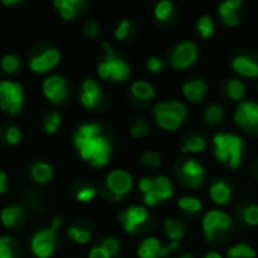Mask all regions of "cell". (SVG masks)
Returning <instances> with one entry per match:
<instances>
[{
  "label": "cell",
  "mask_w": 258,
  "mask_h": 258,
  "mask_svg": "<svg viewBox=\"0 0 258 258\" xmlns=\"http://www.w3.org/2000/svg\"><path fill=\"white\" fill-rule=\"evenodd\" d=\"M154 110H159V112H165V113H169L175 118H178L180 121H184L186 116H187V109L183 103L180 101H165V103H159Z\"/></svg>",
  "instance_id": "21"
},
{
  "label": "cell",
  "mask_w": 258,
  "mask_h": 258,
  "mask_svg": "<svg viewBox=\"0 0 258 258\" xmlns=\"http://www.w3.org/2000/svg\"><path fill=\"white\" fill-rule=\"evenodd\" d=\"M76 148L83 160L89 162L92 166H104L110 159V142L104 136H95L92 139L74 141Z\"/></svg>",
  "instance_id": "2"
},
{
  "label": "cell",
  "mask_w": 258,
  "mask_h": 258,
  "mask_svg": "<svg viewBox=\"0 0 258 258\" xmlns=\"http://www.w3.org/2000/svg\"><path fill=\"white\" fill-rule=\"evenodd\" d=\"M21 218H23V209L20 206H9L3 209L0 213V221L8 228L15 227L21 221Z\"/></svg>",
  "instance_id": "22"
},
{
  "label": "cell",
  "mask_w": 258,
  "mask_h": 258,
  "mask_svg": "<svg viewBox=\"0 0 258 258\" xmlns=\"http://www.w3.org/2000/svg\"><path fill=\"white\" fill-rule=\"evenodd\" d=\"M231 218L230 215L221 212V210H212L209 212L206 216H204V221H203V228H204V233H206V237L209 240H213V237L216 236L218 231L221 230H230L231 228Z\"/></svg>",
  "instance_id": "7"
},
{
  "label": "cell",
  "mask_w": 258,
  "mask_h": 258,
  "mask_svg": "<svg viewBox=\"0 0 258 258\" xmlns=\"http://www.w3.org/2000/svg\"><path fill=\"white\" fill-rule=\"evenodd\" d=\"M163 231L168 239L177 242L184 236V225L177 219H166L163 222Z\"/></svg>",
  "instance_id": "24"
},
{
  "label": "cell",
  "mask_w": 258,
  "mask_h": 258,
  "mask_svg": "<svg viewBox=\"0 0 258 258\" xmlns=\"http://www.w3.org/2000/svg\"><path fill=\"white\" fill-rule=\"evenodd\" d=\"M132 94L138 100H151L154 97V88L144 80H138L132 85Z\"/></svg>",
  "instance_id": "26"
},
{
  "label": "cell",
  "mask_w": 258,
  "mask_h": 258,
  "mask_svg": "<svg viewBox=\"0 0 258 258\" xmlns=\"http://www.w3.org/2000/svg\"><path fill=\"white\" fill-rule=\"evenodd\" d=\"M130 27H132L130 21H128V20H122V21L118 24L116 30H115V36H116L118 39L127 38V35H128V32H130Z\"/></svg>",
  "instance_id": "46"
},
{
  "label": "cell",
  "mask_w": 258,
  "mask_h": 258,
  "mask_svg": "<svg viewBox=\"0 0 258 258\" xmlns=\"http://www.w3.org/2000/svg\"><path fill=\"white\" fill-rule=\"evenodd\" d=\"M142 163L150 166V168H159L160 163H162V159L157 153H153V151H147L144 156H142Z\"/></svg>",
  "instance_id": "42"
},
{
  "label": "cell",
  "mask_w": 258,
  "mask_h": 258,
  "mask_svg": "<svg viewBox=\"0 0 258 258\" xmlns=\"http://www.w3.org/2000/svg\"><path fill=\"white\" fill-rule=\"evenodd\" d=\"M132 136L135 138H142V136H147L150 133V125L145 119H138L135 121V124L132 125V130H130Z\"/></svg>",
  "instance_id": "39"
},
{
  "label": "cell",
  "mask_w": 258,
  "mask_h": 258,
  "mask_svg": "<svg viewBox=\"0 0 258 258\" xmlns=\"http://www.w3.org/2000/svg\"><path fill=\"white\" fill-rule=\"evenodd\" d=\"M42 92L47 97V100H50L51 103L54 104L62 103L67 98V83L63 77L57 74L48 76L42 83Z\"/></svg>",
  "instance_id": "11"
},
{
  "label": "cell",
  "mask_w": 258,
  "mask_h": 258,
  "mask_svg": "<svg viewBox=\"0 0 258 258\" xmlns=\"http://www.w3.org/2000/svg\"><path fill=\"white\" fill-rule=\"evenodd\" d=\"M147 68L151 71V73H159L162 68H163V60L160 57H150L147 60Z\"/></svg>",
  "instance_id": "48"
},
{
  "label": "cell",
  "mask_w": 258,
  "mask_h": 258,
  "mask_svg": "<svg viewBox=\"0 0 258 258\" xmlns=\"http://www.w3.org/2000/svg\"><path fill=\"white\" fill-rule=\"evenodd\" d=\"M215 144V156L219 162L228 163L231 168H239L242 162L243 141L230 133H218L213 138Z\"/></svg>",
  "instance_id": "1"
},
{
  "label": "cell",
  "mask_w": 258,
  "mask_h": 258,
  "mask_svg": "<svg viewBox=\"0 0 258 258\" xmlns=\"http://www.w3.org/2000/svg\"><path fill=\"white\" fill-rule=\"evenodd\" d=\"M175 248H178L177 242H172L169 246H162L156 237H148L139 246L138 254H139V258H163Z\"/></svg>",
  "instance_id": "13"
},
{
  "label": "cell",
  "mask_w": 258,
  "mask_h": 258,
  "mask_svg": "<svg viewBox=\"0 0 258 258\" xmlns=\"http://www.w3.org/2000/svg\"><path fill=\"white\" fill-rule=\"evenodd\" d=\"M178 258H194L192 255H189V254H184V255H181V257H178Z\"/></svg>",
  "instance_id": "54"
},
{
  "label": "cell",
  "mask_w": 258,
  "mask_h": 258,
  "mask_svg": "<svg viewBox=\"0 0 258 258\" xmlns=\"http://www.w3.org/2000/svg\"><path fill=\"white\" fill-rule=\"evenodd\" d=\"M197 57H198L197 45L190 41H184V42L178 44L174 48V51L171 53V63H172V67L183 70V68L190 67L197 60Z\"/></svg>",
  "instance_id": "9"
},
{
  "label": "cell",
  "mask_w": 258,
  "mask_h": 258,
  "mask_svg": "<svg viewBox=\"0 0 258 258\" xmlns=\"http://www.w3.org/2000/svg\"><path fill=\"white\" fill-rule=\"evenodd\" d=\"M227 94L230 95V98L233 100H242L245 97V85L237 80V79H233L228 82L227 85Z\"/></svg>",
  "instance_id": "30"
},
{
  "label": "cell",
  "mask_w": 258,
  "mask_h": 258,
  "mask_svg": "<svg viewBox=\"0 0 258 258\" xmlns=\"http://www.w3.org/2000/svg\"><path fill=\"white\" fill-rule=\"evenodd\" d=\"M20 68V60L17 56L14 54H6L3 59H2V70L8 74H12L15 73L17 70Z\"/></svg>",
  "instance_id": "38"
},
{
  "label": "cell",
  "mask_w": 258,
  "mask_h": 258,
  "mask_svg": "<svg viewBox=\"0 0 258 258\" xmlns=\"http://www.w3.org/2000/svg\"><path fill=\"white\" fill-rule=\"evenodd\" d=\"M197 27L200 30V33L203 35V38H210L213 35V30H215V24H213V20L209 17V15H204L198 20L197 23Z\"/></svg>",
  "instance_id": "34"
},
{
  "label": "cell",
  "mask_w": 258,
  "mask_h": 258,
  "mask_svg": "<svg viewBox=\"0 0 258 258\" xmlns=\"http://www.w3.org/2000/svg\"><path fill=\"white\" fill-rule=\"evenodd\" d=\"M82 5L80 0H56L54 2V6L59 9L60 15L65 18V20H71L76 17L77 14V8Z\"/></svg>",
  "instance_id": "25"
},
{
  "label": "cell",
  "mask_w": 258,
  "mask_h": 258,
  "mask_svg": "<svg viewBox=\"0 0 258 258\" xmlns=\"http://www.w3.org/2000/svg\"><path fill=\"white\" fill-rule=\"evenodd\" d=\"M89 258H110V255H109L101 246H97V248H92V249H91Z\"/></svg>",
  "instance_id": "50"
},
{
  "label": "cell",
  "mask_w": 258,
  "mask_h": 258,
  "mask_svg": "<svg viewBox=\"0 0 258 258\" xmlns=\"http://www.w3.org/2000/svg\"><path fill=\"white\" fill-rule=\"evenodd\" d=\"M95 195H97V190H95L94 187H91V186H82V187L76 192L77 200H79V201H82V203H88V201H91Z\"/></svg>",
  "instance_id": "40"
},
{
  "label": "cell",
  "mask_w": 258,
  "mask_h": 258,
  "mask_svg": "<svg viewBox=\"0 0 258 258\" xmlns=\"http://www.w3.org/2000/svg\"><path fill=\"white\" fill-rule=\"evenodd\" d=\"M178 207L183 210V212H187V213H198L203 207L201 201H198L197 198H192V197H183L178 200Z\"/></svg>",
  "instance_id": "32"
},
{
  "label": "cell",
  "mask_w": 258,
  "mask_h": 258,
  "mask_svg": "<svg viewBox=\"0 0 258 258\" xmlns=\"http://www.w3.org/2000/svg\"><path fill=\"white\" fill-rule=\"evenodd\" d=\"M243 219L248 225H258V206H248L243 210Z\"/></svg>",
  "instance_id": "41"
},
{
  "label": "cell",
  "mask_w": 258,
  "mask_h": 258,
  "mask_svg": "<svg viewBox=\"0 0 258 258\" xmlns=\"http://www.w3.org/2000/svg\"><path fill=\"white\" fill-rule=\"evenodd\" d=\"M233 68L243 77H258V63L248 56H237L233 60Z\"/></svg>",
  "instance_id": "18"
},
{
  "label": "cell",
  "mask_w": 258,
  "mask_h": 258,
  "mask_svg": "<svg viewBox=\"0 0 258 258\" xmlns=\"http://www.w3.org/2000/svg\"><path fill=\"white\" fill-rule=\"evenodd\" d=\"M172 14V3L168 2V0H163L160 3H157L156 9H154V15L157 20L160 21H166Z\"/></svg>",
  "instance_id": "35"
},
{
  "label": "cell",
  "mask_w": 258,
  "mask_h": 258,
  "mask_svg": "<svg viewBox=\"0 0 258 258\" xmlns=\"http://www.w3.org/2000/svg\"><path fill=\"white\" fill-rule=\"evenodd\" d=\"M227 255H228V258H255V251L249 245L240 243V245L230 248Z\"/></svg>",
  "instance_id": "29"
},
{
  "label": "cell",
  "mask_w": 258,
  "mask_h": 258,
  "mask_svg": "<svg viewBox=\"0 0 258 258\" xmlns=\"http://www.w3.org/2000/svg\"><path fill=\"white\" fill-rule=\"evenodd\" d=\"M210 198H212V201L215 204H219V206L227 204L230 201V198H231L230 186L225 181H222V180L213 183L212 187H210Z\"/></svg>",
  "instance_id": "20"
},
{
  "label": "cell",
  "mask_w": 258,
  "mask_h": 258,
  "mask_svg": "<svg viewBox=\"0 0 258 258\" xmlns=\"http://www.w3.org/2000/svg\"><path fill=\"white\" fill-rule=\"evenodd\" d=\"M154 116H156L157 124L165 130H177L183 122L178 118H175L169 113H165V112H159V110H154Z\"/></svg>",
  "instance_id": "27"
},
{
  "label": "cell",
  "mask_w": 258,
  "mask_h": 258,
  "mask_svg": "<svg viewBox=\"0 0 258 258\" xmlns=\"http://www.w3.org/2000/svg\"><path fill=\"white\" fill-rule=\"evenodd\" d=\"M106 186L109 189V192L119 200L122 195L128 194L133 187V178L128 172L122 171V169H115L112 171L107 178H106Z\"/></svg>",
  "instance_id": "8"
},
{
  "label": "cell",
  "mask_w": 258,
  "mask_h": 258,
  "mask_svg": "<svg viewBox=\"0 0 258 258\" xmlns=\"http://www.w3.org/2000/svg\"><path fill=\"white\" fill-rule=\"evenodd\" d=\"M148 219V213L141 206H133L121 213V222L127 233H133L139 225H142Z\"/></svg>",
  "instance_id": "15"
},
{
  "label": "cell",
  "mask_w": 258,
  "mask_h": 258,
  "mask_svg": "<svg viewBox=\"0 0 258 258\" xmlns=\"http://www.w3.org/2000/svg\"><path fill=\"white\" fill-rule=\"evenodd\" d=\"M153 187H154V178L145 177V178H142V180L139 181V189H141V192H142L144 195L148 194Z\"/></svg>",
  "instance_id": "49"
},
{
  "label": "cell",
  "mask_w": 258,
  "mask_h": 258,
  "mask_svg": "<svg viewBox=\"0 0 258 258\" xmlns=\"http://www.w3.org/2000/svg\"><path fill=\"white\" fill-rule=\"evenodd\" d=\"M98 32H100V27H98V24L95 23V21H88L86 24H85V27H83V33L88 36V38H95L97 35H98Z\"/></svg>",
  "instance_id": "47"
},
{
  "label": "cell",
  "mask_w": 258,
  "mask_h": 258,
  "mask_svg": "<svg viewBox=\"0 0 258 258\" xmlns=\"http://www.w3.org/2000/svg\"><path fill=\"white\" fill-rule=\"evenodd\" d=\"M59 125H60V115L57 112H53L48 116H45V119H44V130H45V133L54 135L57 132Z\"/></svg>",
  "instance_id": "36"
},
{
  "label": "cell",
  "mask_w": 258,
  "mask_h": 258,
  "mask_svg": "<svg viewBox=\"0 0 258 258\" xmlns=\"http://www.w3.org/2000/svg\"><path fill=\"white\" fill-rule=\"evenodd\" d=\"M207 92V85L204 80L201 79H194L190 82H187L184 86H183V94L184 97L192 101V103H198L203 100L204 94Z\"/></svg>",
  "instance_id": "17"
},
{
  "label": "cell",
  "mask_w": 258,
  "mask_h": 258,
  "mask_svg": "<svg viewBox=\"0 0 258 258\" xmlns=\"http://www.w3.org/2000/svg\"><path fill=\"white\" fill-rule=\"evenodd\" d=\"M6 192V175L0 172V194Z\"/></svg>",
  "instance_id": "51"
},
{
  "label": "cell",
  "mask_w": 258,
  "mask_h": 258,
  "mask_svg": "<svg viewBox=\"0 0 258 258\" xmlns=\"http://www.w3.org/2000/svg\"><path fill=\"white\" fill-rule=\"evenodd\" d=\"M32 252L38 258H48L54 252L56 248V230L45 228L38 231L30 242Z\"/></svg>",
  "instance_id": "5"
},
{
  "label": "cell",
  "mask_w": 258,
  "mask_h": 258,
  "mask_svg": "<svg viewBox=\"0 0 258 258\" xmlns=\"http://www.w3.org/2000/svg\"><path fill=\"white\" fill-rule=\"evenodd\" d=\"M224 116V109L219 104H212L204 112V121L207 124H218Z\"/></svg>",
  "instance_id": "31"
},
{
  "label": "cell",
  "mask_w": 258,
  "mask_h": 258,
  "mask_svg": "<svg viewBox=\"0 0 258 258\" xmlns=\"http://www.w3.org/2000/svg\"><path fill=\"white\" fill-rule=\"evenodd\" d=\"M23 106V86L12 80L0 82V109L15 115Z\"/></svg>",
  "instance_id": "4"
},
{
  "label": "cell",
  "mask_w": 258,
  "mask_h": 258,
  "mask_svg": "<svg viewBox=\"0 0 258 258\" xmlns=\"http://www.w3.org/2000/svg\"><path fill=\"white\" fill-rule=\"evenodd\" d=\"M60 224H62L60 218H56V219L53 221V225H51V228H53V230H56V228H57V227H59Z\"/></svg>",
  "instance_id": "52"
},
{
  "label": "cell",
  "mask_w": 258,
  "mask_h": 258,
  "mask_svg": "<svg viewBox=\"0 0 258 258\" xmlns=\"http://www.w3.org/2000/svg\"><path fill=\"white\" fill-rule=\"evenodd\" d=\"M240 0H228L219 5V14L224 20L225 24L228 26H236L239 24V15H237V8L240 6Z\"/></svg>",
  "instance_id": "19"
},
{
  "label": "cell",
  "mask_w": 258,
  "mask_h": 258,
  "mask_svg": "<svg viewBox=\"0 0 258 258\" xmlns=\"http://www.w3.org/2000/svg\"><path fill=\"white\" fill-rule=\"evenodd\" d=\"M60 54L56 48H47L42 53L33 56L29 62V67L33 73H45L57 65Z\"/></svg>",
  "instance_id": "14"
},
{
  "label": "cell",
  "mask_w": 258,
  "mask_h": 258,
  "mask_svg": "<svg viewBox=\"0 0 258 258\" xmlns=\"http://www.w3.org/2000/svg\"><path fill=\"white\" fill-rule=\"evenodd\" d=\"M30 175L33 178V181L39 183V184H44L47 181H50V178L53 177V169L48 163L45 162H38L32 166L30 169Z\"/></svg>",
  "instance_id": "23"
},
{
  "label": "cell",
  "mask_w": 258,
  "mask_h": 258,
  "mask_svg": "<svg viewBox=\"0 0 258 258\" xmlns=\"http://www.w3.org/2000/svg\"><path fill=\"white\" fill-rule=\"evenodd\" d=\"M206 258H222V255L218 254V252H209V254L206 255Z\"/></svg>",
  "instance_id": "53"
},
{
  "label": "cell",
  "mask_w": 258,
  "mask_h": 258,
  "mask_svg": "<svg viewBox=\"0 0 258 258\" xmlns=\"http://www.w3.org/2000/svg\"><path fill=\"white\" fill-rule=\"evenodd\" d=\"M206 148V139L203 136H190L187 138L183 151H190V153H200Z\"/></svg>",
  "instance_id": "33"
},
{
  "label": "cell",
  "mask_w": 258,
  "mask_h": 258,
  "mask_svg": "<svg viewBox=\"0 0 258 258\" xmlns=\"http://www.w3.org/2000/svg\"><path fill=\"white\" fill-rule=\"evenodd\" d=\"M0 258H14L9 237H0Z\"/></svg>",
  "instance_id": "45"
},
{
  "label": "cell",
  "mask_w": 258,
  "mask_h": 258,
  "mask_svg": "<svg viewBox=\"0 0 258 258\" xmlns=\"http://www.w3.org/2000/svg\"><path fill=\"white\" fill-rule=\"evenodd\" d=\"M172 197V184L169 181V178L159 175L154 178V187L144 195V201L147 206H156L163 200H168Z\"/></svg>",
  "instance_id": "12"
},
{
  "label": "cell",
  "mask_w": 258,
  "mask_h": 258,
  "mask_svg": "<svg viewBox=\"0 0 258 258\" xmlns=\"http://www.w3.org/2000/svg\"><path fill=\"white\" fill-rule=\"evenodd\" d=\"M106 57L98 65V74L101 79H110L115 82H124L130 77V67L119 57L115 56L109 42H103Z\"/></svg>",
  "instance_id": "3"
},
{
  "label": "cell",
  "mask_w": 258,
  "mask_h": 258,
  "mask_svg": "<svg viewBox=\"0 0 258 258\" xmlns=\"http://www.w3.org/2000/svg\"><path fill=\"white\" fill-rule=\"evenodd\" d=\"M21 139V133L17 127H9L5 132V142L9 145H17Z\"/></svg>",
  "instance_id": "43"
},
{
  "label": "cell",
  "mask_w": 258,
  "mask_h": 258,
  "mask_svg": "<svg viewBox=\"0 0 258 258\" xmlns=\"http://www.w3.org/2000/svg\"><path fill=\"white\" fill-rule=\"evenodd\" d=\"M101 100V89L98 83L92 79H88L82 83V92H80V101L85 107L94 109Z\"/></svg>",
  "instance_id": "16"
},
{
  "label": "cell",
  "mask_w": 258,
  "mask_h": 258,
  "mask_svg": "<svg viewBox=\"0 0 258 258\" xmlns=\"http://www.w3.org/2000/svg\"><path fill=\"white\" fill-rule=\"evenodd\" d=\"M234 119L237 125L249 133H258V103L255 101H243L236 113Z\"/></svg>",
  "instance_id": "6"
},
{
  "label": "cell",
  "mask_w": 258,
  "mask_h": 258,
  "mask_svg": "<svg viewBox=\"0 0 258 258\" xmlns=\"http://www.w3.org/2000/svg\"><path fill=\"white\" fill-rule=\"evenodd\" d=\"M178 178L189 187H198L204 180V168L195 160H186L177 171Z\"/></svg>",
  "instance_id": "10"
},
{
  "label": "cell",
  "mask_w": 258,
  "mask_h": 258,
  "mask_svg": "<svg viewBox=\"0 0 258 258\" xmlns=\"http://www.w3.org/2000/svg\"><path fill=\"white\" fill-rule=\"evenodd\" d=\"M101 248L110 255V258L115 257L119 251V242L116 239H106L103 243H101Z\"/></svg>",
  "instance_id": "44"
},
{
  "label": "cell",
  "mask_w": 258,
  "mask_h": 258,
  "mask_svg": "<svg viewBox=\"0 0 258 258\" xmlns=\"http://www.w3.org/2000/svg\"><path fill=\"white\" fill-rule=\"evenodd\" d=\"M68 236L70 239H73L74 242L83 245V243H88L89 239H91V234L88 230H83V228H79V227H71L68 230Z\"/></svg>",
  "instance_id": "37"
},
{
  "label": "cell",
  "mask_w": 258,
  "mask_h": 258,
  "mask_svg": "<svg viewBox=\"0 0 258 258\" xmlns=\"http://www.w3.org/2000/svg\"><path fill=\"white\" fill-rule=\"evenodd\" d=\"M100 125L98 124H85L80 125L74 135V141H85V139H92L95 136H100Z\"/></svg>",
  "instance_id": "28"
}]
</instances>
